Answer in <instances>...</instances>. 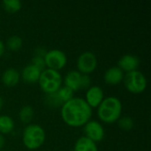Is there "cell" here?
Instances as JSON below:
<instances>
[{"label":"cell","instance_id":"cell-1","mask_svg":"<svg viewBox=\"0 0 151 151\" xmlns=\"http://www.w3.org/2000/svg\"><path fill=\"white\" fill-rule=\"evenodd\" d=\"M91 116L92 108L83 98L73 97L62 104L61 117L68 126H83L89 121Z\"/></svg>","mask_w":151,"mask_h":151},{"label":"cell","instance_id":"cell-15","mask_svg":"<svg viewBox=\"0 0 151 151\" xmlns=\"http://www.w3.org/2000/svg\"><path fill=\"white\" fill-rule=\"evenodd\" d=\"M74 151H98V149L96 142L86 136H81L75 142Z\"/></svg>","mask_w":151,"mask_h":151},{"label":"cell","instance_id":"cell-7","mask_svg":"<svg viewBox=\"0 0 151 151\" xmlns=\"http://www.w3.org/2000/svg\"><path fill=\"white\" fill-rule=\"evenodd\" d=\"M97 66V59L96 55L91 51H85L81 53L77 59L78 71L82 74L91 73Z\"/></svg>","mask_w":151,"mask_h":151},{"label":"cell","instance_id":"cell-11","mask_svg":"<svg viewBox=\"0 0 151 151\" xmlns=\"http://www.w3.org/2000/svg\"><path fill=\"white\" fill-rule=\"evenodd\" d=\"M82 73L79 71H70L67 73L64 79L65 87L69 88L73 91L82 89Z\"/></svg>","mask_w":151,"mask_h":151},{"label":"cell","instance_id":"cell-27","mask_svg":"<svg viewBox=\"0 0 151 151\" xmlns=\"http://www.w3.org/2000/svg\"><path fill=\"white\" fill-rule=\"evenodd\" d=\"M0 151H6V150H0Z\"/></svg>","mask_w":151,"mask_h":151},{"label":"cell","instance_id":"cell-5","mask_svg":"<svg viewBox=\"0 0 151 151\" xmlns=\"http://www.w3.org/2000/svg\"><path fill=\"white\" fill-rule=\"evenodd\" d=\"M123 80L127 89L133 94H141L147 88V79L140 71L127 73Z\"/></svg>","mask_w":151,"mask_h":151},{"label":"cell","instance_id":"cell-17","mask_svg":"<svg viewBox=\"0 0 151 151\" xmlns=\"http://www.w3.org/2000/svg\"><path fill=\"white\" fill-rule=\"evenodd\" d=\"M19 116L22 123H30L34 118V110L30 105H25L20 109Z\"/></svg>","mask_w":151,"mask_h":151},{"label":"cell","instance_id":"cell-23","mask_svg":"<svg viewBox=\"0 0 151 151\" xmlns=\"http://www.w3.org/2000/svg\"><path fill=\"white\" fill-rule=\"evenodd\" d=\"M32 65H35L38 69H40L41 71L44 70L45 69V62H44V58L42 57H39V56H35L33 60H32Z\"/></svg>","mask_w":151,"mask_h":151},{"label":"cell","instance_id":"cell-24","mask_svg":"<svg viewBox=\"0 0 151 151\" xmlns=\"http://www.w3.org/2000/svg\"><path fill=\"white\" fill-rule=\"evenodd\" d=\"M4 143H5V139H4V137L2 134H0V150H1V149L4 146Z\"/></svg>","mask_w":151,"mask_h":151},{"label":"cell","instance_id":"cell-9","mask_svg":"<svg viewBox=\"0 0 151 151\" xmlns=\"http://www.w3.org/2000/svg\"><path fill=\"white\" fill-rule=\"evenodd\" d=\"M104 91L99 86H92L88 88L85 101L91 108L98 107L104 100Z\"/></svg>","mask_w":151,"mask_h":151},{"label":"cell","instance_id":"cell-3","mask_svg":"<svg viewBox=\"0 0 151 151\" xmlns=\"http://www.w3.org/2000/svg\"><path fill=\"white\" fill-rule=\"evenodd\" d=\"M45 138L44 129L37 124H30L27 126L23 131V143L29 150L40 148L45 142Z\"/></svg>","mask_w":151,"mask_h":151},{"label":"cell","instance_id":"cell-21","mask_svg":"<svg viewBox=\"0 0 151 151\" xmlns=\"http://www.w3.org/2000/svg\"><path fill=\"white\" fill-rule=\"evenodd\" d=\"M119 126L124 130H130L134 127V121L130 117H123L119 119Z\"/></svg>","mask_w":151,"mask_h":151},{"label":"cell","instance_id":"cell-19","mask_svg":"<svg viewBox=\"0 0 151 151\" xmlns=\"http://www.w3.org/2000/svg\"><path fill=\"white\" fill-rule=\"evenodd\" d=\"M22 43H23L22 39L19 35H12L7 39L6 42V45L8 49L12 51L19 50L22 47Z\"/></svg>","mask_w":151,"mask_h":151},{"label":"cell","instance_id":"cell-18","mask_svg":"<svg viewBox=\"0 0 151 151\" xmlns=\"http://www.w3.org/2000/svg\"><path fill=\"white\" fill-rule=\"evenodd\" d=\"M2 4L4 10L10 13L16 12L21 8V2L19 0H4Z\"/></svg>","mask_w":151,"mask_h":151},{"label":"cell","instance_id":"cell-8","mask_svg":"<svg viewBox=\"0 0 151 151\" xmlns=\"http://www.w3.org/2000/svg\"><path fill=\"white\" fill-rule=\"evenodd\" d=\"M84 132L86 137L94 142H101L104 137V129L103 126L96 120H89L84 125Z\"/></svg>","mask_w":151,"mask_h":151},{"label":"cell","instance_id":"cell-26","mask_svg":"<svg viewBox=\"0 0 151 151\" xmlns=\"http://www.w3.org/2000/svg\"><path fill=\"white\" fill-rule=\"evenodd\" d=\"M3 105H4V100H3V98L0 96V110L2 109Z\"/></svg>","mask_w":151,"mask_h":151},{"label":"cell","instance_id":"cell-14","mask_svg":"<svg viewBox=\"0 0 151 151\" xmlns=\"http://www.w3.org/2000/svg\"><path fill=\"white\" fill-rule=\"evenodd\" d=\"M20 74L15 68L6 69L2 75V81L7 87H14L19 81Z\"/></svg>","mask_w":151,"mask_h":151},{"label":"cell","instance_id":"cell-10","mask_svg":"<svg viewBox=\"0 0 151 151\" xmlns=\"http://www.w3.org/2000/svg\"><path fill=\"white\" fill-rule=\"evenodd\" d=\"M119 67L127 73L137 70L140 65V59L137 56L132 54H126L119 60Z\"/></svg>","mask_w":151,"mask_h":151},{"label":"cell","instance_id":"cell-4","mask_svg":"<svg viewBox=\"0 0 151 151\" xmlns=\"http://www.w3.org/2000/svg\"><path fill=\"white\" fill-rule=\"evenodd\" d=\"M38 82L41 88L47 95L52 94L57 92L61 88L62 76L58 71L45 68L41 72Z\"/></svg>","mask_w":151,"mask_h":151},{"label":"cell","instance_id":"cell-12","mask_svg":"<svg viewBox=\"0 0 151 151\" xmlns=\"http://www.w3.org/2000/svg\"><path fill=\"white\" fill-rule=\"evenodd\" d=\"M104 79L109 85H117L123 81L124 73L119 66H112L105 71Z\"/></svg>","mask_w":151,"mask_h":151},{"label":"cell","instance_id":"cell-2","mask_svg":"<svg viewBox=\"0 0 151 151\" xmlns=\"http://www.w3.org/2000/svg\"><path fill=\"white\" fill-rule=\"evenodd\" d=\"M122 112L121 101L115 96L104 98L97 107V114L99 119L105 123H114L120 119Z\"/></svg>","mask_w":151,"mask_h":151},{"label":"cell","instance_id":"cell-22","mask_svg":"<svg viewBox=\"0 0 151 151\" xmlns=\"http://www.w3.org/2000/svg\"><path fill=\"white\" fill-rule=\"evenodd\" d=\"M48 104H49V105H50L52 107H58L59 105L63 104V103L60 101V99L58 96L56 92L48 95Z\"/></svg>","mask_w":151,"mask_h":151},{"label":"cell","instance_id":"cell-25","mask_svg":"<svg viewBox=\"0 0 151 151\" xmlns=\"http://www.w3.org/2000/svg\"><path fill=\"white\" fill-rule=\"evenodd\" d=\"M4 44L2 40H0V57L4 54Z\"/></svg>","mask_w":151,"mask_h":151},{"label":"cell","instance_id":"cell-16","mask_svg":"<svg viewBox=\"0 0 151 151\" xmlns=\"http://www.w3.org/2000/svg\"><path fill=\"white\" fill-rule=\"evenodd\" d=\"M14 128L13 119L7 115L0 116V133L1 134H9Z\"/></svg>","mask_w":151,"mask_h":151},{"label":"cell","instance_id":"cell-20","mask_svg":"<svg viewBox=\"0 0 151 151\" xmlns=\"http://www.w3.org/2000/svg\"><path fill=\"white\" fill-rule=\"evenodd\" d=\"M58 96L59 97L60 101L64 104L65 102H67L68 100L72 99L73 97V91L72 89H70L67 87H61L57 92Z\"/></svg>","mask_w":151,"mask_h":151},{"label":"cell","instance_id":"cell-6","mask_svg":"<svg viewBox=\"0 0 151 151\" xmlns=\"http://www.w3.org/2000/svg\"><path fill=\"white\" fill-rule=\"evenodd\" d=\"M45 65L48 68L58 71L62 69L67 62V57L65 53L60 50L54 49L47 51L43 57Z\"/></svg>","mask_w":151,"mask_h":151},{"label":"cell","instance_id":"cell-13","mask_svg":"<svg viewBox=\"0 0 151 151\" xmlns=\"http://www.w3.org/2000/svg\"><path fill=\"white\" fill-rule=\"evenodd\" d=\"M41 72L42 71L38 69L35 65L29 64L22 69L21 78L27 83H35L39 80Z\"/></svg>","mask_w":151,"mask_h":151}]
</instances>
